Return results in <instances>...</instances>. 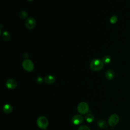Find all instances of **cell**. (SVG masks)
<instances>
[{
    "instance_id": "cell-14",
    "label": "cell",
    "mask_w": 130,
    "mask_h": 130,
    "mask_svg": "<svg viewBox=\"0 0 130 130\" xmlns=\"http://www.w3.org/2000/svg\"><path fill=\"white\" fill-rule=\"evenodd\" d=\"M85 119L87 122L90 123L92 122L94 120V116L92 114L90 113L87 114L85 116Z\"/></svg>"
},
{
    "instance_id": "cell-8",
    "label": "cell",
    "mask_w": 130,
    "mask_h": 130,
    "mask_svg": "<svg viewBox=\"0 0 130 130\" xmlns=\"http://www.w3.org/2000/svg\"><path fill=\"white\" fill-rule=\"evenodd\" d=\"M72 121L74 124L78 125L82 123V122L83 121V118L81 115H75L72 117Z\"/></svg>"
},
{
    "instance_id": "cell-5",
    "label": "cell",
    "mask_w": 130,
    "mask_h": 130,
    "mask_svg": "<svg viewBox=\"0 0 130 130\" xmlns=\"http://www.w3.org/2000/svg\"><path fill=\"white\" fill-rule=\"evenodd\" d=\"M119 120V117L118 115L116 114H113L110 116L108 118V124L111 126H114L116 125Z\"/></svg>"
},
{
    "instance_id": "cell-16",
    "label": "cell",
    "mask_w": 130,
    "mask_h": 130,
    "mask_svg": "<svg viewBox=\"0 0 130 130\" xmlns=\"http://www.w3.org/2000/svg\"><path fill=\"white\" fill-rule=\"evenodd\" d=\"M27 16H28V14L25 11H21L20 12V13L19 14V18L22 19L26 18Z\"/></svg>"
},
{
    "instance_id": "cell-12",
    "label": "cell",
    "mask_w": 130,
    "mask_h": 130,
    "mask_svg": "<svg viewBox=\"0 0 130 130\" xmlns=\"http://www.w3.org/2000/svg\"><path fill=\"white\" fill-rule=\"evenodd\" d=\"M2 38L5 41H9L11 39V35L7 31H4L2 34Z\"/></svg>"
},
{
    "instance_id": "cell-17",
    "label": "cell",
    "mask_w": 130,
    "mask_h": 130,
    "mask_svg": "<svg viewBox=\"0 0 130 130\" xmlns=\"http://www.w3.org/2000/svg\"><path fill=\"white\" fill-rule=\"evenodd\" d=\"M117 20H118L117 17L115 15H113V16H111V18H110V22L111 24H115L117 22Z\"/></svg>"
},
{
    "instance_id": "cell-19",
    "label": "cell",
    "mask_w": 130,
    "mask_h": 130,
    "mask_svg": "<svg viewBox=\"0 0 130 130\" xmlns=\"http://www.w3.org/2000/svg\"><path fill=\"white\" fill-rule=\"evenodd\" d=\"M36 81H37V82L39 84H41L43 82V78L41 77H38L37 79H36Z\"/></svg>"
},
{
    "instance_id": "cell-2",
    "label": "cell",
    "mask_w": 130,
    "mask_h": 130,
    "mask_svg": "<svg viewBox=\"0 0 130 130\" xmlns=\"http://www.w3.org/2000/svg\"><path fill=\"white\" fill-rule=\"evenodd\" d=\"M38 126L42 129H46L48 125V120L45 116H40L37 120Z\"/></svg>"
},
{
    "instance_id": "cell-20",
    "label": "cell",
    "mask_w": 130,
    "mask_h": 130,
    "mask_svg": "<svg viewBox=\"0 0 130 130\" xmlns=\"http://www.w3.org/2000/svg\"><path fill=\"white\" fill-rule=\"evenodd\" d=\"M27 1H29V2H31V1H33L34 0H27Z\"/></svg>"
},
{
    "instance_id": "cell-13",
    "label": "cell",
    "mask_w": 130,
    "mask_h": 130,
    "mask_svg": "<svg viewBox=\"0 0 130 130\" xmlns=\"http://www.w3.org/2000/svg\"><path fill=\"white\" fill-rule=\"evenodd\" d=\"M97 124H98V125L102 128H106L107 127V122L105 120H102V119L99 120L98 121Z\"/></svg>"
},
{
    "instance_id": "cell-7",
    "label": "cell",
    "mask_w": 130,
    "mask_h": 130,
    "mask_svg": "<svg viewBox=\"0 0 130 130\" xmlns=\"http://www.w3.org/2000/svg\"><path fill=\"white\" fill-rule=\"evenodd\" d=\"M6 86L10 89H14L17 87V82L13 79H9L6 81Z\"/></svg>"
},
{
    "instance_id": "cell-18",
    "label": "cell",
    "mask_w": 130,
    "mask_h": 130,
    "mask_svg": "<svg viewBox=\"0 0 130 130\" xmlns=\"http://www.w3.org/2000/svg\"><path fill=\"white\" fill-rule=\"evenodd\" d=\"M78 130H90V129L88 126L83 125L79 126V127L78 128Z\"/></svg>"
},
{
    "instance_id": "cell-3",
    "label": "cell",
    "mask_w": 130,
    "mask_h": 130,
    "mask_svg": "<svg viewBox=\"0 0 130 130\" xmlns=\"http://www.w3.org/2000/svg\"><path fill=\"white\" fill-rule=\"evenodd\" d=\"M22 66L23 69L27 72L32 71L35 67L32 61L29 59H24L22 63Z\"/></svg>"
},
{
    "instance_id": "cell-10",
    "label": "cell",
    "mask_w": 130,
    "mask_h": 130,
    "mask_svg": "<svg viewBox=\"0 0 130 130\" xmlns=\"http://www.w3.org/2000/svg\"><path fill=\"white\" fill-rule=\"evenodd\" d=\"M44 80H45V82L46 83L49 84H51L55 82V78L51 75H49L46 76L45 77Z\"/></svg>"
},
{
    "instance_id": "cell-15",
    "label": "cell",
    "mask_w": 130,
    "mask_h": 130,
    "mask_svg": "<svg viewBox=\"0 0 130 130\" xmlns=\"http://www.w3.org/2000/svg\"><path fill=\"white\" fill-rule=\"evenodd\" d=\"M102 61L104 64H108L110 62L111 60V58L109 55H105L102 58Z\"/></svg>"
},
{
    "instance_id": "cell-1",
    "label": "cell",
    "mask_w": 130,
    "mask_h": 130,
    "mask_svg": "<svg viewBox=\"0 0 130 130\" xmlns=\"http://www.w3.org/2000/svg\"><path fill=\"white\" fill-rule=\"evenodd\" d=\"M104 66V63L102 60L99 58L93 59L90 63V69L94 71H98L102 70Z\"/></svg>"
},
{
    "instance_id": "cell-6",
    "label": "cell",
    "mask_w": 130,
    "mask_h": 130,
    "mask_svg": "<svg viewBox=\"0 0 130 130\" xmlns=\"http://www.w3.org/2000/svg\"><path fill=\"white\" fill-rule=\"evenodd\" d=\"M25 25L27 28L29 29H32L36 26V21L34 18L29 17L26 20L25 22Z\"/></svg>"
},
{
    "instance_id": "cell-4",
    "label": "cell",
    "mask_w": 130,
    "mask_h": 130,
    "mask_svg": "<svg viewBox=\"0 0 130 130\" xmlns=\"http://www.w3.org/2000/svg\"><path fill=\"white\" fill-rule=\"evenodd\" d=\"M77 110L80 114H85L88 112L89 106L86 102H82L78 104L77 106Z\"/></svg>"
},
{
    "instance_id": "cell-9",
    "label": "cell",
    "mask_w": 130,
    "mask_h": 130,
    "mask_svg": "<svg viewBox=\"0 0 130 130\" xmlns=\"http://www.w3.org/2000/svg\"><path fill=\"white\" fill-rule=\"evenodd\" d=\"M115 76V73L113 70L111 69L108 70L105 73V77L108 80H112Z\"/></svg>"
},
{
    "instance_id": "cell-11",
    "label": "cell",
    "mask_w": 130,
    "mask_h": 130,
    "mask_svg": "<svg viewBox=\"0 0 130 130\" xmlns=\"http://www.w3.org/2000/svg\"><path fill=\"white\" fill-rule=\"evenodd\" d=\"M3 111L6 113H11L13 110V107L10 104H6L3 107Z\"/></svg>"
}]
</instances>
